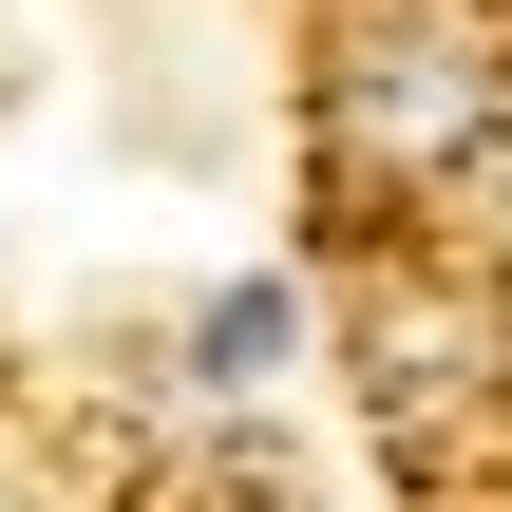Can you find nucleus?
<instances>
[{
    "label": "nucleus",
    "mask_w": 512,
    "mask_h": 512,
    "mask_svg": "<svg viewBox=\"0 0 512 512\" xmlns=\"http://www.w3.org/2000/svg\"><path fill=\"white\" fill-rule=\"evenodd\" d=\"M361 361H380V418H399V437H437V418L494 380V323H475L456 285H380V304H361Z\"/></svg>",
    "instance_id": "nucleus-2"
},
{
    "label": "nucleus",
    "mask_w": 512,
    "mask_h": 512,
    "mask_svg": "<svg viewBox=\"0 0 512 512\" xmlns=\"http://www.w3.org/2000/svg\"><path fill=\"white\" fill-rule=\"evenodd\" d=\"M494 190H512V133H494Z\"/></svg>",
    "instance_id": "nucleus-4"
},
{
    "label": "nucleus",
    "mask_w": 512,
    "mask_h": 512,
    "mask_svg": "<svg viewBox=\"0 0 512 512\" xmlns=\"http://www.w3.org/2000/svg\"><path fill=\"white\" fill-rule=\"evenodd\" d=\"M323 114H342V152H361V171L437 190V171H494L512 76H494V38H475L456 0H361V19H342V57H323Z\"/></svg>",
    "instance_id": "nucleus-1"
},
{
    "label": "nucleus",
    "mask_w": 512,
    "mask_h": 512,
    "mask_svg": "<svg viewBox=\"0 0 512 512\" xmlns=\"http://www.w3.org/2000/svg\"><path fill=\"white\" fill-rule=\"evenodd\" d=\"M285 342H304V285H209V323H190V380H285Z\"/></svg>",
    "instance_id": "nucleus-3"
}]
</instances>
